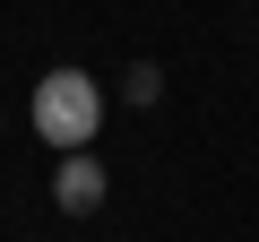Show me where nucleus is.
Masks as SVG:
<instances>
[{"mask_svg":"<svg viewBox=\"0 0 259 242\" xmlns=\"http://www.w3.org/2000/svg\"><path fill=\"white\" fill-rule=\"evenodd\" d=\"M35 130H44V147H61V156L104 130V95H95L87 69H52V78L35 87Z\"/></svg>","mask_w":259,"mask_h":242,"instance_id":"f257e3e1","label":"nucleus"},{"mask_svg":"<svg viewBox=\"0 0 259 242\" xmlns=\"http://www.w3.org/2000/svg\"><path fill=\"white\" fill-rule=\"evenodd\" d=\"M52 199H61L69 216H87V208L104 199V165H95L87 147H69V156H61V173H52Z\"/></svg>","mask_w":259,"mask_h":242,"instance_id":"f03ea898","label":"nucleus"},{"mask_svg":"<svg viewBox=\"0 0 259 242\" xmlns=\"http://www.w3.org/2000/svg\"><path fill=\"white\" fill-rule=\"evenodd\" d=\"M156 95H164V78H156V69L139 61V69H130V104H156Z\"/></svg>","mask_w":259,"mask_h":242,"instance_id":"7ed1b4c3","label":"nucleus"}]
</instances>
